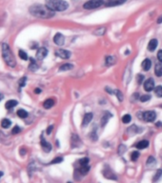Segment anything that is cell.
I'll return each instance as SVG.
<instances>
[{"instance_id":"6da1fadb","label":"cell","mask_w":162,"mask_h":183,"mask_svg":"<svg viewBox=\"0 0 162 183\" xmlns=\"http://www.w3.org/2000/svg\"><path fill=\"white\" fill-rule=\"evenodd\" d=\"M30 13L34 17L41 19H48L54 16V12L46 5L35 4L30 7Z\"/></svg>"},{"instance_id":"7a4b0ae2","label":"cell","mask_w":162,"mask_h":183,"mask_svg":"<svg viewBox=\"0 0 162 183\" xmlns=\"http://www.w3.org/2000/svg\"><path fill=\"white\" fill-rule=\"evenodd\" d=\"M46 6L54 12H64L69 8V4L65 0H45Z\"/></svg>"},{"instance_id":"3957f363","label":"cell","mask_w":162,"mask_h":183,"mask_svg":"<svg viewBox=\"0 0 162 183\" xmlns=\"http://www.w3.org/2000/svg\"><path fill=\"white\" fill-rule=\"evenodd\" d=\"M2 56L4 60L6 62V64L8 65L9 67L11 68H15L16 66V60L15 58V56L13 54L11 49H10L8 44H3L2 45Z\"/></svg>"},{"instance_id":"277c9868","label":"cell","mask_w":162,"mask_h":183,"mask_svg":"<svg viewBox=\"0 0 162 183\" xmlns=\"http://www.w3.org/2000/svg\"><path fill=\"white\" fill-rule=\"evenodd\" d=\"M104 4V0H89L83 5V8L86 10H92L97 9L100 6Z\"/></svg>"},{"instance_id":"5b68a950","label":"cell","mask_w":162,"mask_h":183,"mask_svg":"<svg viewBox=\"0 0 162 183\" xmlns=\"http://www.w3.org/2000/svg\"><path fill=\"white\" fill-rule=\"evenodd\" d=\"M156 118V113L154 111H147L143 113V119L147 122H153Z\"/></svg>"},{"instance_id":"8992f818","label":"cell","mask_w":162,"mask_h":183,"mask_svg":"<svg viewBox=\"0 0 162 183\" xmlns=\"http://www.w3.org/2000/svg\"><path fill=\"white\" fill-rule=\"evenodd\" d=\"M56 54L58 56L62 58V59H68L71 56V51H69L67 50H63V49H59L58 51H56Z\"/></svg>"},{"instance_id":"52a82bcc","label":"cell","mask_w":162,"mask_h":183,"mask_svg":"<svg viewBox=\"0 0 162 183\" xmlns=\"http://www.w3.org/2000/svg\"><path fill=\"white\" fill-rule=\"evenodd\" d=\"M154 88V80L153 78H149L144 82V90L146 92H151L153 91Z\"/></svg>"},{"instance_id":"ba28073f","label":"cell","mask_w":162,"mask_h":183,"mask_svg":"<svg viewBox=\"0 0 162 183\" xmlns=\"http://www.w3.org/2000/svg\"><path fill=\"white\" fill-rule=\"evenodd\" d=\"M48 54V50L46 49V48H39L38 51H37L36 53V59L37 60H43L45 57L47 56Z\"/></svg>"},{"instance_id":"9c48e42d","label":"cell","mask_w":162,"mask_h":183,"mask_svg":"<svg viewBox=\"0 0 162 183\" xmlns=\"http://www.w3.org/2000/svg\"><path fill=\"white\" fill-rule=\"evenodd\" d=\"M103 175H104L106 178L113 179V180H115V179L118 178V177H116L115 174L110 168H106V169L103 170Z\"/></svg>"},{"instance_id":"30bf717a","label":"cell","mask_w":162,"mask_h":183,"mask_svg":"<svg viewBox=\"0 0 162 183\" xmlns=\"http://www.w3.org/2000/svg\"><path fill=\"white\" fill-rule=\"evenodd\" d=\"M127 0H107L105 2V5L107 7H115L124 4Z\"/></svg>"},{"instance_id":"8fae6325","label":"cell","mask_w":162,"mask_h":183,"mask_svg":"<svg viewBox=\"0 0 162 183\" xmlns=\"http://www.w3.org/2000/svg\"><path fill=\"white\" fill-rule=\"evenodd\" d=\"M54 42L56 43L57 46H62V45H64V42H65L64 36L62 35L60 33H57L56 35L54 36Z\"/></svg>"},{"instance_id":"7c38bea8","label":"cell","mask_w":162,"mask_h":183,"mask_svg":"<svg viewBox=\"0 0 162 183\" xmlns=\"http://www.w3.org/2000/svg\"><path fill=\"white\" fill-rule=\"evenodd\" d=\"M41 147H42L43 151L46 152V153H49V152L51 150V145L49 142H47L46 140H45L43 136H41Z\"/></svg>"},{"instance_id":"4fadbf2b","label":"cell","mask_w":162,"mask_h":183,"mask_svg":"<svg viewBox=\"0 0 162 183\" xmlns=\"http://www.w3.org/2000/svg\"><path fill=\"white\" fill-rule=\"evenodd\" d=\"M92 117H94V115H92V113H86V115L84 116V117H83V121H82V127L87 126L88 124L92 121Z\"/></svg>"},{"instance_id":"5bb4252c","label":"cell","mask_w":162,"mask_h":183,"mask_svg":"<svg viewBox=\"0 0 162 183\" xmlns=\"http://www.w3.org/2000/svg\"><path fill=\"white\" fill-rule=\"evenodd\" d=\"M80 144H81V140H80V138H79V136H77V134H74L73 136H72V147L73 148L78 147Z\"/></svg>"},{"instance_id":"9a60e30c","label":"cell","mask_w":162,"mask_h":183,"mask_svg":"<svg viewBox=\"0 0 162 183\" xmlns=\"http://www.w3.org/2000/svg\"><path fill=\"white\" fill-rule=\"evenodd\" d=\"M157 45H158V41L156 39L154 38V39L150 40V42L148 43V50H149L150 51H154L156 49Z\"/></svg>"},{"instance_id":"2e32d148","label":"cell","mask_w":162,"mask_h":183,"mask_svg":"<svg viewBox=\"0 0 162 183\" xmlns=\"http://www.w3.org/2000/svg\"><path fill=\"white\" fill-rule=\"evenodd\" d=\"M112 116H113L112 113H105L104 115H103V116L101 117V126H102V127H105V125L107 124V122L109 121V119L111 118Z\"/></svg>"},{"instance_id":"e0dca14e","label":"cell","mask_w":162,"mask_h":183,"mask_svg":"<svg viewBox=\"0 0 162 183\" xmlns=\"http://www.w3.org/2000/svg\"><path fill=\"white\" fill-rule=\"evenodd\" d=\"M115 56H106V59H105V64H106V66H113V64L115 63Z\"/></svg>"},{"instance_id":"ac0fdd59","label":"cell","mask_w":162,"mask_h":183,"mask_svg":"<svg viewBox=\"0 0 162 183\" xmlns=\"http://www.w3.org/2000/svg\"><path fill=\"white\" fill-rule=\"evenodd\" d=\"M148 146H149V141H148V140H141L136 145V147L137 148V149H139V150L145 149V148H147Z\"/></svg>"},{"instance_id":"d6986e66","label":"cell","mask_w":162,"mask_h":183,"mask_svg":"<svg viewBox=\"0 0 162 183\" xmlns=\"http://www.w3.org/2000/svg\"><path fill=\"white\" fill-rule=\"evenodd\" d=\"M141 66H142L143 70L144 71H149L151 67H152V62L150 59H148V58H146V59H144L142 64H141Z\"/></svg>"},{"instance_id":"ffe728a7","label":"cell","mask_w":162,"mask_h":183,"mask_svg":"<svg viewBox=\"0 0 162 183\" xmlns=\"http://www.w3.org/2000/svg\"><path fill=\"white\" fill-rule=\"evenodd\" d=\"M54 105V100L53 98H48L44 101L43 103V107L45 109H50Z\"/></svg>"},{"instance_id":"44dd1931","label":"cell","mask_w":162,"mask_h":183,"mask_svg":"<svg viewBox=\"0 0 162 183\" xmlns=\"http://www.w3.org/2000/svg\"><path fill=\"white\" fill-rule=\"evenodd\" d=\"M17 104H18V102L16 101V100L15 99H11V100H8V101L6 102V104H5V107H6V109H12L13 108V107H15Z\"/></svg>"},{"instance_id":"7402d4cb","label":"cell","mask_w":162,"mask_h":183,"mask_svg":"<svg viewBox=\"0 0 162 183\" xmlns=\"http://www.w3.org/2000/svg\"><path fill=\"white\" fill-rule=\"evenodd\" d=\"M89 171H90V166H89V165H86V166H79L78 170H77V172L81 175H85Z\"/></svg>"},{"instance_id":"603a6c76","label":"cell","mask_w":162,"mask_h":183,"mask_svg":"<svg viewBox=\"0 0 162 183\" xmlns=\"http://www.w3.org/2000/svg\"><path fill=\"white\" fill-rule=\"evenodd\" d=\"M154 74H156V77H162V63H158L156 65V69H154Z\"/></svg>"},{"instance_id":"cb8c5ba5","label":"cell","mask_w":162,"mask_h":183,"mask_svg":"<svg viewBox=\"0 0 162 183\" xmlns=\"http://www.w3.org/2000/svg\"><path fill=\"white\" fill-rule=\"evenodd\" d=\"M74 69V65L73 64H70V63H66V64H63L62 66H60L59 68V71H70V70H73Z\"/></svg>"},{"instance_id":"d4e9b609","label":"cell","mask_w":162,"mask_h":183,"mask_svg":"<svg viewBox=\"0 0 162 183\" xmlns=\"http://www.w3.org/2000/svg\"><path fill=\"white\" fill-rule=\"evenodd\" d=\"M17 116H18L20 118H26V117H28L29 113H27L25 110L20 109V110H18V111H17Z\"/></svg>"},{"instance_id":"484cf974","label":"cell","mask_w":162,"mask_h":183,"mask_svg":"<svg viewBox=\"0 0 162 183\" xmlns=\"http://www.w3.org/2000/svg\"><path fill=\"white\" fill-rule=\"evenodd\" d=\"M11 120L8 119V118H5V119H2L1 121V126L2 128H4V129H7V128H9L10 126H11Z\"/></svg>"},{"instance_id":"4316f807","label":"cell","mask_w":162,"mask_h":183,"mask_svg":"<svg viewBox=\"0 0 162 183\" xmlns=\"http://www.w3.org/2000/svg\"><path fill=\"white\" fill-rule=\"evenodd\" d=\"M29 69L31 71H36L37 69H38V65H37L35 63V61H34L33 58H31V64H30V66H29Z\"/></svg>"},{"instance_id":"83f0119b","label":"cell","mask_w":162,"mask_h":183,"mask_svg":"<svg viewBox=\"0 0 162 183\" xmlns=\"http://www.w3.org/2000/svg\"><path fill=\"white\" fill-rule=\"evenodd\" d=\"M105 33H106V28H104V27H103V28H100V29L95 30L92 33H94L95 35L100 36V35H103V34H105Z\"/></svg>"},{"instance_id":"f1b7e54d","label":"cell","mask_w":162,"mask_h":183,"mask_svg":"<svg viewBox=\"0 0 162 183\" xmlns=\"http://www.w3.org/2000/svg\"><path fill=\"white\" fill-rule=\"evenodd\" d=\"M161 177H162V170H157L156 171V175H154V178H153V181L154 182H156V181H158L159 180V179L161 178Z\"/></svg>"},{"instance_id":"f546056e","label":"cell","mask_w":162,"mask_h":183,"mask_svg":"<svg viewBox=\"0 0 162 183\" xmlns=\"http://www.w3.org/2000/svg\"><path fill=\"white\" fill-rule=\"evenodd\" d=\"M154 94L157 97H162V86H157L154 88Z\"/></svg>"},{"instance_id":"4dcf8cb0","label":"cell","mask_w":162,"mask_h":183,"mask_svg":"<svg viewBox=\"0 0 162 183\" xmlns=\"http://www.w3.org/2000/svg\"><path fill=\"white\" fill-rule=\"evenodd\" d=\"M78 164H79V166H86V165L89 164V158L88 157L81 158V159L78 160Z\"/></svg>"},{"instance_id":"1f68e13d","label":"cell","mask_w":162,"mask_h":183,"mask_svg":"<svg viewBox=\"0 0 162 183\" xmlns=\"http://www.w3.org/2000/svg\"><path fill=\"white\" fill-rule=\"evenodd\" d=\"M131 120H132V116H131L130 115H128V113H127V115H125L123 117H122V122L124 123V124H128V123H130L131 122Z\"/></svg>"},{"instance_id":"d6a6232c","label":"cell","mask_w":162,"mask_h":183,"mask_svg":"<svg viewBox=\"0 0 162 183\" xmlns=\"http://www.w3.org/2000/svg\"><path fill=\"white\" fill-rule=\"evenodd\" d=\"M18 56H19V57L21 58V59H23V60H28V56H27V54H26L24 51H22V50H19V51H18Z\"/></svg>"},{"instance_id":"836d02e7","label":"cell","mask_w":162,"mask_h":183,"mask_svg":"<svg viewBox=\"0 0 162 183\" xmlns=\"http://www.w3.org/2000/svg\"><path fill=\"white\" fill-rule=\"evenodd\" d=\"M139 153L138 152H136V151H134V152H133L132 154H131V159H132L133 161H136L137 158L139 157Z\"/></svg>"},{"instance_id":"e575fe53","label":"cell","mask_w":162,"mask_h":183,"mask_svg":"<svg viewBox=\"0 0 162 183\" xmlns=\"http://www.w3.org/2000/svg\"><path fill=\"white\" fill-rule=\"evenodd\" d=\"M115 95L118 96V99L119 100L120 102H122V101H123V99H124L123 94H122L121 92L119 91V90H116V91H115Z\"/></svg>"},{"instance_id":"d590c367","label":"cell","mask_w":162,"mask_h":183,"mask_svg":"<svg viewBox=\"0 0 162 183\" xmlns=\"http://www.w3.org/2000/svg\"><path fill=\"white\" fill-rule=\"evenodd\" d=\"M126 151H127V147L125 146V145H124V144L120 145L119 148H118V154H122L125 153Z\"/></svg>"},{"instance_id":"8d00e7d4","label":"cell","mask_w":162,"mask_h":183,"mask_svg":"<svg viewBox=\"0 0 162 183\" xmlns=\"http://www.w3.org/2000/svg\"><path fill=\"white\" fill-rule=\"evenodd\" d=\"M150 99H151L150 95H144L140 97V101L141 102H147V101H149Z\"/></svg>"},{"instance_id":"74e56055","label":"cell","mask_w":162,"mask_h":183,"mask_svg":"<svg viewBox=\"0 0 162 183\" xmlns=\"http://www.w3.org/2000/svg\"><path fill=\"white\" fill-rule=\"evenodd\" d=\"M26 81H27V77H23L19 80V87H20V88L24 87V86L26 85Z\"/></svg>"},{"instance_id":"f35d334b","label":"cell","mask_w":162,"mask_h":183,"mask_svg":"<svg viewBox=\"0 0 162 183\" xmlns=\"http://www.w3.org/2000/svg\"><path fill=\"white\" fill-rule=\"evenodd\" d=\"M63 161V158L62 157H56L54 158V159L51 162V164H56V163H61V162Z\"/></svg>"},{"instance_id":"ab89813d","label":"cell","mask_w":162,"mask_h":183,"mask_svg":"<svg viewBox=\"0 0 162 183\" xmlns=\"http://www.w3.org/2000/svg\"><path fill=\"white\" fill-rule=\"evenodd\" d=\"M154 160H156V159H154V157H149V158H148V160H147L146 163H147L148 166H150L151 164H153V163H154V162H156Z\"/></svg>"},{"instance_id":"60d3db41","label":"cell","mask_w":162,"mask_h":183,"mask_svg":"<svg viewBox=\"0 0 162 183\" xmlns=\"http://www.w3.org/2000/svg\"><path fill=\"white\" fill-rule=\"evenodd\" d=\"M20 131H21V129L18 127V126H15L13 129L12 130V134H19L20 133Z\"/></svg>"},{"instance_id":"b9f144b4","label":"cell","mask_w":162,"mask_h":183,"mask_svg":"<svg viewBox=\"0 0 162 183\" xmlns=\"http://www.w3.org/2000/svg\"><path fill=\"white\" fill-rule=\"evenodd\" d=\"M136 80H137V83L138 84H141L142 83V81L144 80V75L143 74H138L136 77Z\"/></svg>"},{"instance_id":"7bdbcfd3","label":"cell","mask_w":162,"mask_h":183,"mask_svg":"<svg viewBox=\"0 0 162 183\" xmlns=\"http://www.w3.org/2000/svg\"><path fill=\"white\" fill-rule=\"evenodd\" d=\"M157 59L162 63V50H159L157 51Z\"/></svg>"},{"instance_id":"ee69618b","label":"cell","mask_w":162,"mask_h":183,"mask_svg":"<svg viewBox=\"0 0 162 183\" xmlns=\"http://www.w3.org/2000/svg\"><path fill=\"white\" fill-rule=\"evenodd\" d=\"M91 139L94 140V141H95L96 139H97V136L95 134V131L94 133H92V132L91 133Z\"/></svg>"},{"instance_id":"f6af8a7d","label":"cell","mask_w":162,"mask_h":183,"mask_svg":"<svg viewBox=\"0 0 162 183\" xmlns=\"http://www.w3.org/2000/svg\"><path fill=\"white\" fill-rule=\"evenodd\" d=\"M53 129H54V126L53 125H51L50 127H48V129H47V134H51Z\"/></svg>"},{"instance_id":"bcb514c9","label":"cell","mask_w":162,"mask_h":183,"mask_svg":"<svg viewBox=\"0 0 162 183\" xmlns=\"http://www.w3.org/2000/svg\"><path fill=\"white\" fill-rule=\"evenodd\" d=\"M34 93H35V94H40V93H41V90L37 88V89L34 90Z\"/></svg>"},{"instance_id":"7dc6e473","label":"cell","mask_w":162,"mask_h":183,"mask_svg":"<svg viewBox=\"0 0 162 183\" xmlns=\"http://www.w3.org/2000/svg\"><path fill=\"white\" fill-rule=\"evenodd\" d=\"M105 90L107 91V93H109L110 95H112V94H113L112 91H111V89H110V88H107V87H106V89H105Z\"/></svg>"},{"instance_id":"c3c4849f","label":"cell","mask_w":162,"mask_h":183,"mask_svg":"<svg viewBox=\"0 0 162 183\" xmlns=\"http://www.w3.org/2000/svg\"><path fill=\"white\" fill-rule=\"evenodd\" d=\"M157 23H158V24H161V23H162V15L159 17V18L157 19Z\"/></svg>"},{"instance_id":"681fc988","label":"cell","mask_w":162,"mask_h":183,"mask_svg":"<svg viewBox=\"0 0 162 183\" xmlns=\"http://www.w3.org/2000/svg\"><path fill=\"white\" fill-rule=\"evenodd\" d=\"M3 98H4V95H3L1 94V93H0V101H1V100H2Z\"/></svg>"},{"instance_id":"f907efd6","label":"cell","mask_w":162,"mask_h":183,"mask_svg":"<svg viewBox=\"0 0 162 183\" xmlns=\"http://www.w3.org/2000/svg\"><path fill=\"white\" fill-rule=\"evenodd\" d=\"M156 126H157V127H160V126L162 127V123H161V122H158V123H156Z\"/></svg>"},{"instance_id":"816d5d0a","label":"cell","mask_w":162,"mask_h":183,"mask_svg":"<svg viewBox=\"0 0 162 183\" xmlns=\"http://www.w3.org/2000/svg\"><path fill=\"white\" fill-rule=\"evenodd\" d=\"M2 175H3V172H0V177H1Z\"/></svg>"},{"instance_id":"f5cc1de1","label":"cell","mask_w":162,"mask_h":183,"mask_svg":"<svg viewBox=\"0 0 162 183\" xmlns=\"http://www.w3.org/2000/svg\"><path fill=\"white\" fill-rule=\"evenodd\" d=\"M67 183H73V182H67Z\"/></svg>"}]
</instances>
